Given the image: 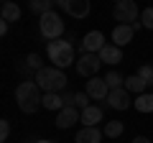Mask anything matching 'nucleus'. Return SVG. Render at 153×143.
<instances>
[{"label":"nucleus","instance_id":"obj_1","mask_svg":"<svg viewBox=\"0 0 153 143\" xmlns=\"http://www.w3.org/2000/svg\"><path fill=\"white\" fill-rule=\"evenodd\" d=\"M16 102L18 107H21V112H26V115H33V112L41 107V102H44V95H41V87L36 84V79H23L21 84L16 87Z\"/></svg>","mask_w":153,"mask_h":143},{"label":"nucleus","instance_id":"obj_2","mask_svg":"<svg viewBox=\"0 0 153 143\" xmlns=\"http://www.w3.org/2000/svg\"><path fill=\"white\" fill-rule=\"evenodd\" d=\"M36 84L44 89V95H46V92L61 95V92L66 89V74H64V69H56L54 64H51V66H44L41 72H36Z\"/></svg>","mask_w":153,"mask_h":143},{"label":"nucleus","instance_id":"obj_3","mask_svg":"<svg viewBox=\"0 0 153 143\" xmlns=\"http://www.w3.org/2000/svg\"><path fill=\"white\" fill-rule=\"evenodd\" d=\"M46 54H49V61H54L56 69H66V66L76 64V61H74V46H71V41H49Z\"/></svg>","mask_w":153,"mask_h":143},{"label":"nucleus","instance_id":"obj_4","mask_svg":"<svg viewBox=\"0 0 153 143\" xmlns=\"http://www.w3.org/2000/svg\"><path fill=\"white\" fill-rule=\"evenodd\" d=\"M64 21H61V16L56 10H51V13H46V16H41L38 18V33L44 36V39H49V41H59L61 36H64Z\"/></svg>","mask_w":153,"mask_h":143},{"label":"nucleus","instance_id":"obj_5","mask_svg":"<svg viewBox=\"0 0 153 143\" xmlns=\"http://www.w3.org/2000/svg\"><path fill=\"white\" fill-rule=\"evenodd\" d=\"M112 18L117 21V26H138V5L133 0H117V5L112 10Z\"/></svg>","mask_w":153,"mask_h":143},{"label":"nucleus","instance_id":"obj_6","mask_svg":"<svg viewBox=\"0 0 153 143\" xmlns=\"http://www.w3.org/2000/svg\"><path fill=\"white\" fill-rule=\"evenodd\" d=\"M100 66H102V59H100V54H82L79 59H76V74L79 77H97Z\"/></svg>","mask_w":153,"mask_h":143},{"label":"nucleus","instance_id":"obj_7","mask_svg":"<svg viewBox=\"0 0 153 143\" xmlns=\"http://www.w3.org/2000/svg\"><path fill=\"white\" fill-rule=\"evenodd\" d=\"M56 8H64L71 18H87L89 16V0H56Z\"/></svg>","mask_w":153,"mask_h":143},{"label":"nucleus","instance_id":"obj_8","mask_svg":"<svg viewBox=\"0 0 153 143\" xmlns=\"http://www.w3.org/2000/svg\"><path fill=\"white\" fill-rule=\"evenodd\" d=\"M84 92L89 95V100H94V102H107V95H110V87H107V82H105V77L100 79V77H92L87 82V89Z\"/></svg>","mask_w":153,"mask_h":143},{"label":"nucleus","instance_id":"obj_9","mask_svg":"<svg viewBox=\"0 0 153 143\" xmlns=\"http://www.w3.org/2000/svg\"><path fill=\"white\" fill-rule=\"evenodd\" d=\"M105 36H102V31H89L87 36L82 39V54H100V51L105 49Z\"/></svg>","mask_w":153,"mask_h":143},{"label":"nucleus","instance_id":"obj_10","mask_svg":"<svg viewBox=\"0 0 153 143\" xmlns=\"http://www.w3.org/2000/svg\"><path fill=\"white\" fill-rule=\"evenodd\" d=\"M76 123H82V110H76V107H64L61 112H56V128L66 130V128L76 125Z\"/></svg>","mask_w":153,"mask_h":143},{"label":"nucleus","instance_id":"obj_11","mask_svg":"<svg viewBox=\"0 0 153 143\" xmlns=\"http://www.w3.org/2000/svg\"><path fill=\"white\" fill-rule=\"evenodd\" d=\"M105 105H110L112 110H128L130 107V92H128L125 87H120V89H110V95H107V102Z\"/></svg>","mask_w":153,"mask_h":143},{"label":"nucleus","instance_id":"obj_12","mask_svg":"<svg viewBox=\"0 0 153 143\" xmlns=\"http://www.w3.org/2000/svg\"><path fill=\"white\" fill-rule=\"evenodd\" d=\"M105 110L100 105H89L87 110H82V125L84 128H97V123H102Z\"/></svg>","mask_w":153,"mask_h":143},{"label":"nucleus","instance_id":"obj_13","mask_svg":"<svg viewBox=\"0 0 153 143\" xmlns=\"http://www.w3.org/2000/svg\"><path fill=\"white\" fill-rule=\"evenodd\" d=\"M133 33H135V28L133 26H115V31H112V41H115V46H125V44H130L133 41Z\"/></svg>","mask_w":153,"mask_h":143},{"label":"nucleus","instance_id":"obj_14","mask_svg":"<svg viewBox=\"0 0 153 143\" xmlns=\"http://www.w3.org/2000/svg\"><path fill=\"white\" fill-rule=\"evenodd\" d=\"M100 59H102V64H120L123 61V49L115 46V44H107L100 51Z\"/></svg>","mask_w":153,"mask_h":143},{"label":"nucleus","instance_id":"obj_15","mask_svg":"<svg viewBox=\"0 0 153 143\" xmlns=\"http://www.w3.org/2000/svg\"><path fill=\"white\" fill-rule=\"evenodd\" d=\"M102 136H105V130H100V128H82V130L76 133L74 143H100Z\"/></svg>","mask_w":153,"mask_h":143},{"label":"nucleus","instance_id":"obj_16","mask_svg":"<svg viewBox=\"0 0 153 143\" xmlns=\"http://www.w3.org/2000/svg\"><path fill=\"white\" fill-rule=\"evenodd\" d=\"M41 107H46V110H54V112H61L66 107L64 105V97L56 92H46L44 95V102H41Z\"/></svg>","mask_w":153,"mask_h":143},{"label":"nucleus","instance_id":"obj_17","mask_svg":"<svg viewBox=\"0 0 153 143\" xmlns=\"http://www.w3.org/2000/svg\"><path fill=\"white\" fill-rule=\"evenodd\" d=\"M0 13H3V21H5V23L21 21V8H18L16 3H10V0H5V3L0 5Z\"/></svg>","mask_w":153,"mask_h":143},{"label":"nucleus","instance_id":"obj_18","mask_svg":"<svg viewBox=\"0 0 153 143\" xmlns=\"http://www.w3.org/2000/svg\"><path fill=\"white\" fill-rule=\"evenodd\" d=\"M28 8H31L33 13H38V18H41V16H46V13H51L56 8V0H31Z\"/></svg>","mask_w":153,"mask_h":143},{"label":"nucleus","instance_id":"obj_19","mask_svg":"<svg viewBox=\"0 0 153 143\" xmlns=\"http://www.w3.org/2000/svg\"><path fill=\"white\" fill-rule=\"evenodd\" d=\"M146 87H148V84L143 82L138 74H130V77H125V89H128V92H133V95H146Z\"/></svg>","mask_w":153,"mask_h":143},{"label":"nucleus","instance_id":"obj_20","mask_svg":"<svg viewBox=\"0 0 153 143\" xmlns=\"http://www.w3.org/2000/svg\"><path fill=\"white\" fill-rule=\"evenodd\" d=\"M138 112H153V92H146V95H138L135 102H133Z\"/></svg>","mask_w":153,"mask_h":143},{"label":"nucleus","instance_id":"obj_21","mask_svg":"<svg viewBox=\"0 0 153 143\" xmlns=\"http://www.w3.org/2000/svg\"><path fill=\"white\" fill-rule=\"evenodd\" d=\"M105 82H107L110 89H120V87H125V77H123L120 72H115V69L105 74Z\"/></svg>","mask_w":153,"mask_h":143},{"label":"nucleus","instance_id":"obj_22","mask_svg":"<svg viewBox=\"0 0 153 143\" xmlns=\"http://www.w3.org/2000/svg\"><path fill=\"white\" fill-rule=\"evenodd\" d=\"M123 130H125V125H123L120 120H112V123L105 125V136H107V138H120Z\"/></svg>","mask_w":153,"mask_h":143},{"label":"nucleus","instance_id":"obj_23","mask_svg":"<svg viewBox=\"0 0 153 143\" xmlns=\"http://www.w3.org/2000/svg\"><path fill=\"white\" fill-rule=\"evenodd\" d=\"M138 77H140L143 82L148 84V87H153V66H151V64H143V66H138Z\"/></svg>","mask_w":153,"mask_h":143},{"label":"nucleus","instance_id":"obj_24","mask_svg":"<svg viewBox=\"0 0 153 143\" xmlns=\"http://www.w3.org/2000/svg\"><path fill=\"white\" fill-rule=\"evenodd\" d=\"M26 69L41 72V69H44V61H41V56H38V54H28V56H26Z\"/></svg>","mask_w":153,"mask_h":143},{"label":"nucleus","instance_id":"obj_25","mask_svg":"<svg viewBox=\"0 0 153 143\" xmlns=\"http://www.w3.org/2000/svg\"><path fill=\"white\" fill-rule=\"evenodd\" d=\"M74 107L76 110H87L89 107V95L87 92H76L74 95Z\"/></svg>","mask_w":153,"mask_h":143},{"label":"nucleus","instance_id":"obj_26","mask_svg":"<svg viewBox=\"0 0 153 143\" xmlns=\"http://www.w3.org/2000/svg\"><path fill=\"white\" fill-rule=\"evenodd\" d=\"M140 26H146V28L153 31V8H146V10L140 13Z\"/></svg>","mask_w":153,"mask_h":143},{"label":"nucleus","instance_id":"obj_27","mask_svg":"<svg viewBox=\"0 0 153 143\" xmlns=\"http://www.w3.org/2000/svg\"><path fill=\"white\" fill-rule=\"evenodd\" d=\"M8 136H10V123L0 120V141H8Z\"/></svg>","mask_w":153,"mask_h":143},{"label":"nucleus","instance_id":"obj_28","mask_svg":"<svg viewBox=\"0 0 153 143\" xmlns=\"http://www.w3.org/2000/svg\"><path fill=\"white\" fill-rule=\"evenodd\" d=\"M74 95H76V92H69V89H64V92H61V97H64V105H66V107H69V105L74 107Z\"/></svg>","mask_w":153,"mask_h":143},{"label":"nucleus","instance_id":"obj_29","mask_svg":"<svg viewBox=\"0 0 153 143\" xmlns=\"http://www.w3.org/2000/svg\"><path fill=\"white\" fill-rule=\"evenodd\" d=\"M133 143H151V138H146V136H135V138H133Z\"/></svg>","mask_w":153,"mask_h":143},{"label":"nucleus","instance_id":"obj_30","mask_svg":"<svg viewBox=\"0 0 153 143\" xmlns=\"http://www.w3.org/2000/svg\"><path fill=\"white\" fill-rule=\"evenodd\" d=\"M8 26H10V23H5V21L0 23V36H5V33H8Z\"/></svg>","mask_w":153,"mask_h":143},{"label":"nucleus","instance_id":"obj_31","mask_svg":"<svg viewBox=\"0 0 153 143\" xmlns=\"http://www.w3.org/2000/svg\"><path fill=\"white\" fill-rule=\"evenodd\" d=\"M36 143H54V141H46V138H44V141H36Z\"/></svg>","mask_w":153,"mask_h":143}]
</instances>
